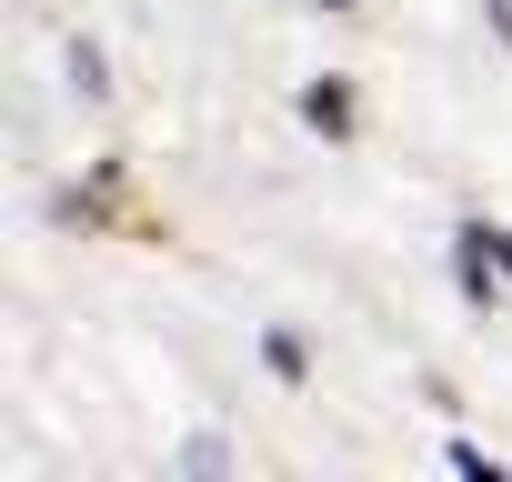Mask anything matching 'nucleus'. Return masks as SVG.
I'll return each mask as SVG.
<instances>
[{
	"label": "nucleus",
	"instance_id": "39448f33",
	"mask_svg": "<svg viewBox=\"0 0 512 482\" xmlns=\"http://www.w3.org/2000/svg\"><path fill=\"white\" fill-rule=\"evenodd\" d=\"M111 91H121V81H111V51L81 31V41H71V101H81V111H101Z\"/></svg>",
	"mask_w": 512,
	"mask_h": 482
},
{
	"label": "nucleus",
	"instance_id": "1a4fd4ad",
	"mask_svg": "<svg viewBox=\"0 0 512 482\" xmlns=\"http://www.w3.org/2000/svg\"><path fill=\"white\" fill-rule=\"evenodd\" d=\"M482 221V241H492V262H502V282H512V221H492V211H472Z\"/></svg>",
	"mask_w": 512,
	"mask_h": 482
},
{
	"label": "nucleus",
	"instance_id": "9d476101",
	"mask_svg": "<svg viewBox=\"0 0 512 482\" xmlns=\"http://www.w3.org/2000/svg\"><path fill=\"white\" fill-rule=\"evenodd\" d=\"M322 11H332V21H352V11H362V0H322Z\"/></svg>",
	"mask_w": 512,
	"mask_h": 482
},
{
	"label": "nucleus",
	"instance_id": "f03ea898",
	"mask_svg": "<svg viewBox=\"0 0 512 482\" xmlns=\"http://www.w3.org/2000/svg\"><path fill=\"white\" fill-rule=\"evenodd\" d=\"M442 262H452V292H462V302H472L482 322H492V312L512 302V282H502V262H492V241H482V221H472V211L452 221V252H442Z\"/></svg>",
	"mask_w": 512,
	"mask_h": 482
},
{
	"label": "nucleus",
	"instance_id": "20e7f679",
	"mask_svg": "<svg viewBox=\"0 0 512 482\" xmlns=\"http://www.w3.org/2000/svg\"><path fill=\"white\" fill-rule=\"evenodd\" d=\"M171 472H181V482H231L241 452H231V432H191V442L171 452Z\"/></svg>",
	"mask_w": 512,
	"mask_h": 482
},
{
	"label": "nucleus",
	"instance_id": "423d86ee",
	"mask_svg": "<svg viewBox=\"0 0 512 482\" xmlns=\"http://www.w3.org/2000/svg\"><path fill=\"white\" fill-rule=\"evenodd\" d=\"M262 372H272V382H292V392H302V382H312V342H302V332H292V322H272V332H262Z\"/></svg>",
	"mask_w": 512,
	"mask_h": 482
},
{
	"label": "nucleus",
	"instance_id": "6e6552de",
	"mask_svg": "<svg viewBox=\"0 0 512 482\" xmlns=\"http://www.w3.org/2000/svg\"><path fill=\"white\" fill-rule=\"evenodd\" d=\"M482 31H492V51L512 61V0H482Z\"/></svg>",
	"mask_w": 512,
	"mask_h": 482
},
{
	"label": "nucleus",
	"instance_id": "7ed1b4c3",
	"mask_svg": "<svg viewBox=\"0 0 512 482\" xmlns=\"http://www.w3.org/2000/svg\"><path fill=\"white\" fill-rule=\"evenodd\" d=\"M292 111H302V131H322V141H352V131H362V91H352L342 71L302 81V101H292Z\"/></svg>",
	"mask_w": 512,
	"mask_h": 482
},
{
	"label": "nucleus",
	"instance_id": "f257e3e1",
	"mask_svg": "<svg viewBox=\"0 0 512 482\" xmlns=\"http://www.w3.org/2000/svg\"><path fill=\"white\" fill-rule=\"evenodd\" d=\"M121 211H131V161H91L81 181H61L41 201L51 231H121Z\"/></svg>",
	"mask_w": 512,
	"mask_h": 482
},
{
	"label": "nucleus",
	"instance_id": "0eeeda50",
	"mask_svg": "<svg viewBox=\"0 0 512 482\" xmlns=\"http://www.w3.org/2000/svg\"><path fill=\"white\" fill-rule=\"evenodd\" d=\"M442 462H452L462 482H502V462H492V452H482L472 432H452V442H442Z\"/></svg>",
	"mask_w": 512,
	"mask_h": 482
}]
</instances>
